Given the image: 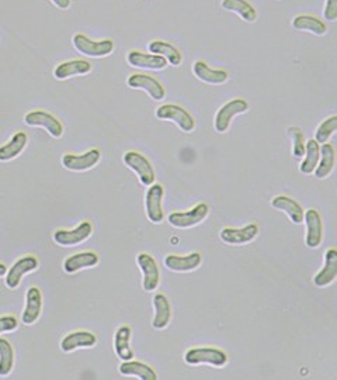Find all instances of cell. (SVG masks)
Returning <instances> with one entry per match:
<instances>
[{"instance_id": "21", "label": "cell", "mask_w": 337, "mask_h": 380, "mask_svg": "<svg viewBox=\"0 0 337 380\" xmlns=\"http://www.w3.org/2000/svg\"><path fill=\"white\" fill-rule=\"evenodd\" d=\"M97 344V337L90 331H74L61 341V350L65 354L74 352L79 348H93Z\"/></svg>"}, {"instance_id": "30", "label": "cell", "mask_w": 337, "mask_h": 380, "mask_svg": "<svg viewBox=\"0 0 337 380\" xmlns=\"http://www.w3.org/2000/svg\"><path fill=\"white\" fill-rule=\"evenodd\" d=\"M334 165H336L334 147L329 142H325L320 147V158H319V162H318L314 173L318 179H326L333 172Z\"/></svg>"}, {"instance_id": "24", "label": "cell", "mask_w": 337, "mask_h": 380, "mask_svg": "<svg viewBox=\"0 0 337 380\" xmlns=\"http://www.w3.org/2000/svg\"><path fill=\"white\" fill-rule=\"evenodd\" d=\"M197 79L208 85H224L229 79V74L222 70H213L204 61H197L193 67Z\"/></svg>"}, {"instance_id": "12", "label": "cell", "mask_w": 337, "mask_h": 380, "mask_svg": "<svg viewBox=\"0 0 337 380\" xmlns=\"http://www.w3.org/2000/svg\"><path fill=\"white\" fill-rule=\"evenodd\" d=\"M93 234V224L90 221H82V223L74 230H56L52 235L54 242L59 246H75L86 240H89Z\"/></svg>"}, {"instance_id": "37", "label": "cell", "mask_w": 337, "mask_h": 380, "mask_svg": "<svg viewBox=\"0 0 337 380\" xmlns=\"http://www.w3.org/2000/svg\"><path fill=\"white\" fill-rule=\"evenodd\" d=\"M19 328V320L14 315L6 314L0 317V334L5 332H13Z\"/></svg>"}, {"instance_id": "28", "label": "cell", "mask_w": 337, "mask_h": 380, "mask_svg": "<svg viewBox=\"0 0 337 380\" xmlns=\"http://www.w3.org/2000/svg\"><path fill=\"white\" fill-rule=\"evenodd\" d=\"M148 48H149L151 54L163 56L167 61V63H171V65H173V67H180V63L183 62L182 52L179 51L177 47H175L171 43L155 40L148 45Z\"/></svg>"}, {"instance_id": "14", "label": "cell", "mask_w": 337, "mask_h": 380, "mask_svg": "<svg viewBox=\"0 0 337 380\" xmlns=\"http://www.w3.org/2000/svg\"><path fill=\"white\" fill-rule=\"evenodd\" d=\"M43 313V293L37 286H31L25 292V307L23 310L21 321L24 326L36 324Z\"/></svg>"}, {"instance_id": "3", "label": "cell", "mask_w": 337, "mask_h": 380, "mask_svg": "<svg viewBox=\"0 0 337 380\" xmlns=\"http://www.w3.org/2000/svg\"><path fill=\"white\" fill-rule=\"evenodd\" d=\"M122 161L131 171L138 175L144 186H151L155 183L156 173L153 165L145 155H142L138 151H128L124 154Z\"/></svg>"}, {"instance_id": "15", "label": "cell", "mask_w": 337, "mask_h": 380, "mask_svg": "<svg viewBox=\"0 0 337 380\" xmlns=\"http://www.w3.org/2000/svg\"><path fill=\"white\" fill-rule=\"evenodd\" d=\"M303 220H305L307 224V238L305 244L308 248L315 249L318 248L323 241V224H322V217L318 210L308 209L303 213Z\"/></svg>"}, {"instance_id": "8", "label": "cell", "mask_w": 337, "mask_h": 380, "mask_svg": "<svg viewBox=\"0 0 337 380\" xmlns=\"http://www.w3.org/2000/svg\"><path fill=\"white\" fill-rule=\"evenodd\" d=\"M248 110H249V103L245 99H232V101H229L228 103H225L217 112V116H215V120H214L215 131L218 134H225L229 130L232 118L246 113Z\"/></svg>"}, {"instance_id": "31", "label": "cell", "mask_w": 337, "mask_h": 380, "mask_svg": "<svg viewBox=\"0 0 337 380\" xmlns=\"http://www.w3.org/2000/svg\"><path fill=\"white\" fill-rule=\"evenodd\" d=\"M221 8L228 12L236 13L246 23H254L257 20L256 9L249 2H246V0H222Z\"/></svg>"}, {"instance_id": "22", "label": "cell", "mask_w": 337, "mask_h": 380, "mask_svg": "<svg viewBox=\"0 0 337 380\" xmlns=\"http://www.w3.org/2000/svg\"><path fill=\"white\" fill-rule=\"evenodd\" d=\"M152 304L155 315L152 320V327L155 330H164L172 321V306L168 299L163 293H156L152 297Z\"/></svg>"}, {"instance_id": "26", "label": "cell", "mask_w": 337, "mask_h": 380, "mask_svg": "<svg viewBox=\"0 0 337 380\" xmlns=\"http://www.w3.org/2000/svg\"><path fill=\"white\" fill-rule=\"evenodd\" d=\"M132 330L129 326H121L114 335V351L121 361H131L135 358V352L131 348Z\"/></svg>"}, {"instance_id": "27", "label": "cell", "mask_w": 337, "mask_h": 380, "mask_svg": "<svg viewBox=\"0 0 337 380\" xmlns=\"http://www.w3.org/2000/svg\"><path fill=\"white\" fill-rule=\"evenodd\" d=\"M272 206L276 210L284 211L287 214V217L296 226L301 224L302 221H303V209L292 198H288V196H276L272 200Z\"/></svg>"}, {"instance_id": "39", "label": "cell", "mask_w": 337, "mask_h": 380, "mask_svg": "<svg viewBox=\"0 0 337 380\" xmlns=\"http://www.w3.org/2000/svg\"><path fill=\"white\" fill-rule=\"evenodd\" d=\"M51 3L61 10H67L71 8V0H51Z\"/></svg>"}, {"instance_id": "41", "label": "cell", "mask_w": 337, "mask_h": 380, "mask_svg": "<svg viewBox=\"0 0 337 380\" xmlns=\"http://www.w3.org/2000/svg\"><path fill=\"white\" fill-rule=\"evenodd\" d=\"M277 2H279V0H277Z\"/></svg>"}, {"instance_id": "13", "label": "cell", "mask_w": 337, "mask_h": 380, "mask_svg": "<svg viewBox=\"0 0 337 380\" xmlns=\"http://www.w3.org/2000/svg\"><path fill=\"white\" fill-rule=\"evenodd\" d=\"M127 85L131 89H141L149 94V98L160 102L166 98L164 86L155 78L144 74H133L127 79Z\"/></svg>"}, {"instance_id": "17", "label": "cell", "mask_w": 337, "mask_h": 380, "mask_svg": "<svg viewBox=\"0 0 337 380\" xmlns=\"http://www.w3.org/2000/svg\"><path fill=\"white\" fill-rule=\"evenodd\" d=\"M127 62L133 68L151 70V71H162L167 67V61L155 54H144L141 51H131L127 55Z\"/></svg>"}, {"instance_id": "40", "label": "cell", "mask_w": 337, "mask_h": 380, "mask_svg": "<svg viewBox=\"0 0 337 380\" xmlns=\"http://www.w3.org/2000/svg\"><path fill=\"white\" fill-rule=\"evenodd\" d=\"M8 272V266L5 264H0V277H3Z\"/></svg>"}, {"instance_id": "18", "label": "cell", "mask_w": 337, "mask_h": 380, "mask_svg": "<svg viewBox=\"0 0 337 380\" xmlns=\"http://www.w3.org/2000/svg\"><path fill=\"white\" fill-rule=\"evenodd\" d=\"M164 266L172 271V272H193L198 269L202 264V255L199 252H191L186 257L175 255V253H171L164 258Z\"/></svg>"}, {"instance_id": "20", "label": "cell", "mask_w": 337, "mask_h": 380, "mask_svg": "<svg viewBox=\"0 0 337 380\" xmlns=\"http://www.w3.org/2000/svg\"><path fill=\"white\" fill-rule=\"evenodd\" d=\"M93 70L91 63L85 59H72L59 63L54 70V76L58 81H66L74 76H83L90 74Z\"/></svg>"}, {"instance_id": "19", "label": "cell", "mask_w": 337, "mask_h": 380, "mask_svg": "<svg viewBox=\"0 0 337 380\" xmlns=\"http://www.w3.org/2000/svg\"><path fill=\"white\" fill-rule=\"evenodd\" d=\"M337 277V251L336 248H329L325 253V264L322 269L315 275L314 283L316 288H326L331 284Z\"/></svg>"}, {"instance_id": "33", "label": "cell", "mask_w": 337, "mask_h": 380, "mask_svg": "<svg viewBox=\"0 0 337 380\" xmlns=\"http://www.w3.org/2000/svg\"><path fill=\"white\" fill-rule=\"evenodd\" d=\"M320 158V145L315 140H309L305 144V155L299 165V171L303 175H312Z\"/></svg>"}, {"instance_id": "16", "label": "cell", "mask_w": 337, "mask_h": 380, "mask_svg": "<svg viewBox=\"0 0 337 380\" xmlns=\"http://www.w3.org/2000/svg\"><path fill=\"white\" fill-rule=\"evenodd\" d=\"M259 235V226L252 223L242 229H224L219 233L222 242L228 245H245L252 242Z\"/></svg>"}, {"instance_id": "6", "label": "cell", "mask_w": 337, "mask_h": 380, "mask_svg": "<svg viewBox=\"0 0 337 380\" xmlns=\"http://www.w3.org/2000/svg\"><path fill=\"white\" fill-rule=\"evenodd\" d=\"M72 43L78 52H80L86 56H93V58L109 56L110 54L114 52V48H116L113 40L94 41V40H90L89 37H86L85 34H75Z\"/></svg>"}, {"instance_id": "34", "label": "cell", "mask_w": 337, "mask_h": 380, "mask_svg": "<svg viewBox=\"0 0 337 380\" xmlns=\"http://www.w3.org/2000/svg\"><path fill=\"white\" fill-rule=\"evenodd\" d=\"M13 368H14L13 345L6 338H0V376H9Z\"/></svg>"}, {"instance_id": "7", "label": "cell", "mask_w": 337, "mask_h": 380, "mask_svg": "<svg viewBox=\"0 0 337 380\" xmlns=\"http://www.w3.org/2000/svg\"><path fill=\"white\" fill-rule=\"evenodd\" d=\"M156 117L159 120H168L176 123V125L184 133H193L195 130L194 117L182 106L163 105L156 109Z\"/></svg>"}, {"instance_id": "2", "label": "cell", "mask_w": 337, "mask_h": 380, "mask_svg": "<svg viewBox=\"0 0 337 380\" xmlns=\"http://www.w3.org/2000/svg\"><path fill=\"white\" fill-rule=\"evenodd\" d=\"M210 214V206L207 203H198L188 211H173L168 214V224L175 229L186 230L201 224Z\"/></svg>"}, {"instance_id": "1", "label": "cell", "mask_w": 337, "mask_h": 380, "mask_svg": "<svg viewBox=\"0 0 337 380\" xmlns=\"http://www.w3.org/2000/svg\"><path fill=\"white\" fill-rule=\"evenodd\" d=\"M184 362L191 366L210 365L214 368H224L228 365V355L215 346H197L184 354Z\"/></svg>"}, {"instance_id": "4", "label": "cell", "mask_w": 337, "mask_h": 380, "mask_svg": "<svg viewBox=\"0 0 337 380\" xmlns=\"http://www.w3.org/2000/svg\"><path fill=\"white\" fill-rule=\"evenodd\" d=\"M40 268V261L37 257L34 255H25L19 258L10 269H8L6 275H5V283L6 286L12 291H16L20 284L24 276H27L28 273L36 272Z\"/></svg>"}, {"instance_id": "38", "label": "cell", "mask_w": 337, "mask_h": 380, "mask_svg": "<svg viewBox=\"0 0 337 380\" xmlns=\"http://www.w3.org/2000/svg\"><path fill=\"white\" fill-rule=\"evenodd\" d=\"M323 17L326 21H334L337 19V0H326Z\"/></svg>"}, {"instance_id": "10", "label": "cell", "mask_w": 337, "mask_h": 380, "mask_svg": "<svg viewBox=\"0 0 337 380\" xmlns=\"http://www.w3.org/2000/svg\"><path fill=\"white\" fill-rule=\"evenodd\" d=\"M163 198H164V187L160 183H153L149 186L145 195V210L146 217L152 224H160L164 220L163 211Z\"/></svg>"}, {"instance_id": "29", "label": "cell", "mask_w": 337, "mask_h": 380, "mask_svg": "<svg viewBox=\"0 0 337 380\" xmlns=\"http://www.w3.org/2000/svg\"><path fill=\"white\" fill-rule=\"evenodd\" d=\"M120 373L124 376H135L140 377L141 380H156L157 379V373L155 372V369L144 362L140 361H124L120 368H118Z\"/></svg>"}, {"instance_id": "9", "label": "cell", "mask_w": 337, "mask_h": 380, "mask_svg": "<svg viewBox=\"0 0 337 380\" xmlns=\"http://www.w3.org/2000/svg\"><path fill=\"white\" fill-rule=\"evenodd\" d=\"M101 160V152L97 148H93L85 154H65L62 156V167L71 172H86L98 165Z\"/></svg>"}, {"instance_id": "36", "label": "cell", "mask_w": 337, "mask_h": 380, "mask_svg": "<svg viewBox=\"0 0 337 380\" xmlns=\"http://www.w3.org/2000/svg\"><path fill=\"white\" fill-rule=\"evenodd\" d=\"M288 134L292 140V155L296 160L303 158L305 155V136H303V131L298 127H291L288 129Z\"/></svg>"}, {"instance_id": "11", "label": "cell", "mask_w": 337, "mask_h": 380, "mask_svg": "<svg viewBox=\"0 0 337 380\" xmlns=\"http://www.w3.org/2000/svg\"><path fill=\"white\" fill-rule=\"evenodd\" d=\"M138 266L142 272V288L146 292H155L160 283V269L156 260L148 252H141L137 257Z\"/></svg>"}, {"instance_id": "23", "label": "cell", "mask_w": 337, "mask_h": 380, "mask_svg": "<svg viewBox=\"0 0 337 380\" xmlns=\"http://www.w3.org/2000/svg\"><path fill=\"white\" fill-rule=\"evenodd\" d=\"M100 262V258L96 252L87 251V252H79L74 253L69 258H66L63 262V271L67 275H74L83 269H90L97 266Z\"/></svg>"}, {"instance_id": "5", "label": "cell", "mask_w": 337, "mask_h": 380, "mask_svg": "<svg viewBox=\"0 0 337 380\" xmlns=\"http://www.w3.org/2000/svg\"><path fill=\"white\" fill-rule=\"evenodd\" d=\"M24 123L28 127H39V129L45 130L54 138H61L65 131L61 120L44 110H34L27 113L24 117Z\"/></svg>"}, {"instance_id": "35", "label": "cell", "mask_w": 337, "mask_h": 380, "mask_svg": "<svg viewBox=\"0 0 337 380\" xmlns=\"http://www.w3.org/2000/svg\"><path fill=\"white\" fill-rule=\"evenodd\" d=\"M336 130H337V116H331L319 124L315 133V141L318 144L327 142Z\"/></svg>"}, {"instance_id": "25", "label": "cell", "mask_w": 337, "mask_h": 380, "mask_svg": "<svg viewBox=\"0 0 337 380\" xmlns=\"http://www.w3.org/2000/svg\"><path fill=\"white\" fill-rule=\"evenodd\" d=\"M28 144V137L24 131H17L13 137L0 147V162H9L16 160V158L25 149Z\"/></svg>"}, {"instance_id": "32", "label": "cell", "mask_w": 337, "mask_h": 380, "mask_svg": "<svg viewBox=\"0 0 337 380\" xmlns=\"http://www.w3.org/2000/svg\"><path fill=\"white\" fill-rule=\"evenodd\" d=\"M292 27L299 31H311L312 34L319 36V37L325 36L327 31V25L325 21H322L320 19H318L315 16H308V14L296 16L292 20Z\"/></svg>"}]
</instances>
